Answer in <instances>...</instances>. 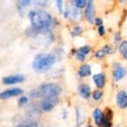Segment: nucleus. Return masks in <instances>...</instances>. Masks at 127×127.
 <instances>
[{
	"label": "nucleus",
	"mask_w": 127,
	"mask_h": 127,
	"mask_svg": "<svg viewBox=\"0 0 127 127\" xmlns=\"http://www.w3.org/2000/svg\"><path fill=\"white\" fill-rule=\"evenodd\" d=\"M116 48H117V51H118V54L121 55V57H123V56L127 54V39L123 38L122 42H121V43L116 47Z\"/></svg>",
	"instance_id": "obj_26"
},
{
	"label": "nucleus",
	"mask_w": 127,
	"mask_h": 127,
	"mask_svg": "<svg viewBox=\"0 0 127 127\" xmlns=\"http://www.w3.org/2000/svg\"><path fill=\"white\" fill-rule=\"evenodd\" d=\"M105 97V93H104V89H93L92 90V95H90V99L94 102V103H100Z\"/></svg>",
	"instance_id": "obj_19"
},
{
	"label": "nucleus",
	"mask_w": 127,
	"mask_h": 127,
	"mask_svg": "<svg viewBox=\"0 0 127 127\" xmlns=\"http://www.w3.org/2000/svg\"><path fill=\"white\" fill-rule=\"evenodd\" d=\"M122 39H123V37H122V32L121 31H116V32L112 33V45L114 47H117L122 42Z\"/></svg>",
	"instance_id": "obj_21"
},
{
	"label": "nucleus",
	"mask_w": 127,
	"mask_h": 127,
	"mask_svg": "<svg viewBox=\"0 0 127 127\" xmlns=\"http://www.w3.org/2000/svg\"><path fill=\"white\" fill-rule=\"evenodd\" d=\"M85 123V112H84L83 107L76 105L75 107V126L74 127H81Z\"/></svg>",
	"instance_id": "obj_17"
},
{
	"label": "nucleus",
	"mask_w": 127,
	"mask_h": 127,
	"mask_svg": "<svg viewBox=\"0 0 127 127\" xmlns=\"http://www.w3.org/2000/svg\"><path fill=\"white\" fill-rule=\"evenodd\" d=\"M111 78L113 83H121L127 78V66L121 61H112L111 64Z\"/></svg>",
	"instance_id": "obj_4"
},
{
	"label": "nucleus",
	"mask_w": 127,
	"mask_h": 127,
	"mask_svg": "<svg viewBox=\"0 0 127 127\" xmlns=\"http://www.w3.org/2000/svg\"><path fill=\"white\" fill-rule=\"evenodd\" d=\"M122 59H123V61H125V62H127V54H126V55H125Z\"/></svg>",
	"instance_id": "obj_33"
},
{
	"label": "nucleus",
	"mask_w": 127,
	"mask_h": 127,
	"mask_svg": "<svg viewBox=\"0 0 127 127\" xmlns=\"http://www.w3.org/2000/svg\"><path fill=\"white\" fill-rule=\"evenodd\" d=\"M32 6H33L34 9L46 10V9L48 8V1H47V0H36V1H33Z\"/></svg>",
	"instance_id": "obj_24"
},
{
	"label": "nucleus",
	"mask_w": 127,
	"mask_h": 127,
	"mask_svg": "<svg viewBox=\"0 0 127 127\" xmlns=\"http://www.w3.org/2000/svg\"><path fill=\"white\" fill-rule=\"evenodd\" d=\"M84 26L80 24V23H75V24H72L69 29V33L71 36V38H78V37H81L84 34Z\"/></svg>",
	"instance_id": "obj_18"
},
{
	"label": "nucleus",
	"mask_w": 127,
	"mask_h": 127,
	"mask_svg": "<svg viewBox=\"0 0 127 127\" xmlns=\"http://www.w3.org/2000/svg\"><path fill=\"white\" fill-rule=\"evenodd\" d=\"M15 127H42V126H41V123H39L37 120L29 118V120H26V121H23V122L18 123Z\"/></svg>",
	"instance_id": "obj_20"
},
{
	"label": "nucleus",
	"mask_w": 127,
	"mask_h": 127,
	"mask_svg": "<svg viewBox=\"0 0 127 127\" xmlns=\"http://www.w3.org/2000/svg\"><path fill=\"white\" fill-rule=\"evenodd\" d=\"M105 57H107V55L104 54V51L102 50V47L93 51V59H94L95 61H103Z\"/></svg>",
	"instance_id": "obj_23"
},
{
	"label": "nucleus",
	"mask_w": 127,
	"mask_h": 127,
	"mask_svg": "<svg viewBox=\"0 0 127 127\" xmlns=\"http://www.w3.org/2000/svg\"><path fill=\"white\" fill-rule=\"evenodd\" d=\"M60 116H61V118H62L64 121H67V118H69V111H67L66 107H62V108H61Z\"/></svg>",
	"instance_id": "obj_30"
},
{
	"label": "nucleus",
	"mask_w": 127,
	"mask_h": 127,
	"mask_svg": "<svg viewBox=\"0 0 127 127\" xmlns=\"http://www.w3.org/2000/svg\"><path fill=\"white\" fill-rule=\"evenodd\" d=\"M76 90H78V94L79 97L83 99V100H89L90 99V95H92V87L90 84L85 83V81H80L76 87Z\"/></svg>",
	"instance_id": "obj_13"
},
{
	"label": "nucleus",
	"mask_w": 127,
	"mask_h": 127,
	"mask_svg": "<svg viewBox=\"0 0 127 127\" xmlns=\"http://www.w3.org/2000/svg\"><path fill=\"white\" fill-rule=\"evenodd\" d=\"M93 26H95V28H97V27H100V26H104V19H103V17L97 15V18H95Z\"/></svg>",
	"instance_id": "obj_31"
},
{
	"label": "nucleus",
	"mask_w": 127,
	"mask_h": 127,
	"mask_svg": "<svg viewBox=\"0 0 127 127\" xmlns=\"http://www.w3.org/2000/svg\"><path fill=\"white\" fill-rule=\"evenodd\" d=\"M81 18L85 20L88 24H94V20L97 18V6L93 0H88L87 6L84 8V10L81 12Z\"/></svg>",
	"instance_id": "obj_7"
},
{
	"label": "nucleus",
	"mask_w": 127,
	"mask_h": 127,
	"mask_svg": "<svg viewBox=\"0 0 127 127\" xmlns=\"http://www.w3.org/2000/svg\"><path fill=\"white\" fill-rule=\"evenodd\" d=\"M92 78V83L93 85L95 87V89H104L107 87V83H108V76L104 71L99 70L97 72H93Z\"/></svg>",
	"instance_id": "obj_8"
},
{
	"label": "nucleus",
	"mask_w": 127,
	"mask_h": 127,
	"mask_svg": "<svg viewBox=\"0 0 127 127\" xmlns=\"http://www.w3.org/2000/svg\"><path fill=\"white\" fill-rule=\"evenodd\" d=\"M114 103L116 107L121 111L127 109V90L126 89H118L114 94Z\"/></svg>",
	"instance_id": "obj_12"
},
{
	"label": "nucleus",
	"mask_w": 127,
	"mask_h": 127,
	"mask_svg": "<svg viewBox=\"0 0 127 127\" xmlns=\"http://www.w3.org/2000/svg\"><path fill=\"white\" fill-rule=\"evenodd\" d=\"M84 127H94V125H93V123L89 121V122H87L85 125H84Z\"/></svg>",
	"instance_id": "obj_32"
},
{
	"label": "nucleus",
	"mask_w": 127,
	"mask_h": 127,
	"mask_svg": "<svg viewBox=\"0 0 127 127\" xmlns=\"http://www.w3.org/2000/svg\"><path fill=\"white\" fill-rule=\"evenodd\" d=\"M37 89L41 93V97H50V98H60V95L62 94L64 89L56 81H45L41 83L37 87Z\"/></svg>",
	"instance_id": "obj_3"
},
{
	"label": "nucleus",
	"mask_w": 127,
	"mask_h": 127,
	"mask_svg": "<svg viewBox=\"0 0 127 127\" xmlns=\"http://www.w3.org/2000/svg\"><path fill=\"white\" fill-rule=\"evenodd\" d=\"M54 4H55L56 12L59 13V15H62V13H64V8H65V1H64V0H55Z\"/></svg>",
	"instance_id": "obj_28"
},
{
	"label": "nucleus",
	"mask_w": 127,
	"mask_h": 127,
	"mask_svg": "<svg viewBox=\"0 0 127 127\" xmlns=\"http://www.w3.org/2000/svg\"><path fill=\"white\" fill-rule=\"evenodd\" d=\"M62 19L67 20L71 23H78V20L81 18V12L79 9H76L74 5H71V3H65V8H64V13H62Z\"/></svg>",
	"instance_id": "obj_6"
},
{
	"label": "nucleus",
	"mask_w": 127,
	"mask_h": 127,
	"mask_svg": "<svg viewBox=\"0 0 127 127\" xmlns=\"http://www.w3.org/2000/svg\"><path fill=\"white\" fill-rule=\"evenodd\" d=\"M113 127H122V126H121L120 123H114V125H113Z\"/></svg>",
	"instance_id": "obj_34"
},
{
	"label": "nucleus",
	"mask_w": 127,
	"mask_h": 127,
	"mask_svg": "<svg viewBox=\"0 0 127 127\" xmlns=\"http://www.w3.org/2000/svg\"><path fill=\"white\" fill-rule=\"evenodd\" d=\"M27 18L31 23V27L34 28L39 33L54 31L56 27L60 26L59 19L47 10H39V9L32 8L28 10Z\"/></svg>",
	"instance_id": "obj_1"
},
{
	"label": "nucleus",
	"mask_w": 127,
	"mask_h": 127,
	"mask_svg": "<svg viewBox=\"0 0 127 127\" xmlns=\"http://www.w3.org/2000/svg\"><path fill=\"white\" fill-rule=\"evenodd\" d=\"M42 127H55V126H42Z\"/></svg>",
	"instance_id": "obj_35"
},
{
	"label": "nucleus",
	"mask_w": 127,
	"mask_h": 127,
	"mask_svg": "<svg viewBox=\"0 0 127 127\" xmlns=\"http://www.w3.org/2000/svg\"><path fill=\"white\" fill-rule=\"evenodd\" d=\"M59 103H60V98L45 97V98H41L39 100H37V107H38L39 113H50L57 107Z\"/></svg>",
	"instance_id": "obj_5"
},
{
	"label": "nucleus",
	"mask_w": 127,
	"mask_h": 127,
	"mask_svg": "<svg viewBox=\"0 0 127 127\" xmlns=\"http://www.w3.org/2000/svg\"><path fill=\"white\" fill-rule=\"evenodd\" d=\"M102 50L104 51V54L107 55V56H113V54L117 51V48H116L112 43H104L102 46Z\"/></svg>",
	"instance_id": "obj_25"
},
{
	"label": "nucleus",
	"mask_w": 127,
	"mask_h": 127,
	"mask_svg": "<svg viewBox=\"0 0 127 127\" xmlns=\"http://www.w3.org/2000/svg\"><path fill=\"white\" fill-rule=\"evenodd\" d=\"M29 98H28V95L27 94H23V95H20V97L17 98V105L19 108H24L27 107V105L29 104Z\"/></svg>",
	"instance_id": "obj_22"
},
{
	"label": "nucleus",
	"mask_w": 127,
	"mask_h": 127,
	"mask_svg": "<svg viewBox=\"0 0 127 127\" xmlns=\"http://www.w3.org/2000/svg\"><path fill=\"white\" fill-rule=\"evenodd\" d=\"M57 62L52 52H38L32 59V70L37 74H47Z\"/></svg>",
	"instance_id": "obj_2"
},
{
	"label": "nucleus",
	"mask_w": 127,
	"mask_h": 127,
	"mask_svg": "<svg viewBox=\"0 0 127 127\" xmlns=\"http://www.w3.org/2000/svg\"><path fill=\"white\" fill-rule=\"evenodd\" d=\"M102 117H103V109L100 107H94V109L92 111V121H90L94 125V127H100Z\"/></svg>",
	"instance_id": "obj_16"
},
{
	"label": "nucleus",
	"mask_w": 127,
	"mask_h": 127,
	"mask_svg": "<svg viewBox=\"0 0 127 127\" xmlns=\"http://www.w3.org/2000/svg\"><path fill=\"white\" fill-rule=\"evenodd\" d=\"M23 94H24L23 88L10 87V88H6V89L0 92V100H8V99H12V98H18Z\"/></svg>",
	"instance_id": "obj_9"
},
{
	"label": "nucleus",
	"mask_w": 127,
	"mask_h": 127,
	"mask_svg": "<svg viewBox=\"0 0 127 127\" xmlns=\"http://www.w3.org/2000/svg\"><path fill=\"white\" fill-rule=\"evenodd\" d=\"M97 34H98L100 38H104V37H105V34H107V28H105V26L97 27Z\"/></svg>",
	"instance_id": "obj_29"
},
{
	"label": "nucleus",
	"mask_w": 127,
	"mask_h": 127,
	"mask_svg": "<svg viewBox=\"0 0 127 127\" xmlns=\"http://www.w3.org/2000/svg\"><path fill=\"white\" fill-rule=\"evenodd\" d=\"M71 5H74L76 9H79L80 12H83L84 10V8L87 6V4H88V0H71Z\"/></svg>",
	"instance_id": "obj_27"
},
{
	"label": "nucleus",
	"mask_w": 127,
	"mask_h": 127,
	"mask_svg": "<svg viewBox=\"0 0 127 127\" xmlns=\"http://www.w3.org/2000/svg\"><path fill=\"white\" fill-rule=\"evenodd\" d=\"M93 75V64L90 62H84V64H80L76 69V78L80 79V80H84V79H88Z\"/></svg>",
	"instance_id": "obj_11"
},
{
	"label": "nucleus",
	"mask_w": 127,
	"mask_h": 127,
	"mask_svg": "<svg viewBox=\"0 0 127 127\" xmlns=\"http://www.w3.org/2000/svg\"><path fill=\"white\" fill-rule=\"evenodd\" d=\"M32 4H33V0H18V1L15 3V5H17V10H18L19 15L20 17L27 15Z\"/></svg>",
	"instance_id": "obj_15"
},
{
	"label": "nucleus",
	"mask_w": 127,
	"mask_h": 127,
	"mask_svg": "<svg viewBox=\"0 0 127 127\" xmlns=\"http://www.w3.org/2000/svg\"><path fill=\"white\" fill-rule=\"evenodd\" d=\"M24 81H26V75H23V74H10V75H5L1 78L3 85H6L9 88L22 84Z\"/></svg>",
	"instance_id": "obj_10"
},
{
	"label": "nucleus",
	"mask_w": 127,
	"mask_h": 127,
	"mask_svg": "<svg viewBox=\"0 0 127 127\" xmlns=\"http://www.w3.org/2000/svg\"><path fill=\"white\" fill-rule=\"evenodd\" d=\"M113 121H114V111L111 107H107L103 109V117H102V123L100 127H113Z\"/></svg>",
	"instance_id": "obj_14"
},
{
	"label": "nucleus",
	"mask_w": 127,
	"mask_h": 127,
	"mask_svg": "<svg viewBox=\"0 0 127 127\" xmlns=\"http://www.w3.org/2000/svg\"><path fill=\"white\" fill-rule=\"evenodd\" d=\"M126 29H127V24H126Z\"/></svg>",
	"instance_id": "obj_36"
}]
</instances>
